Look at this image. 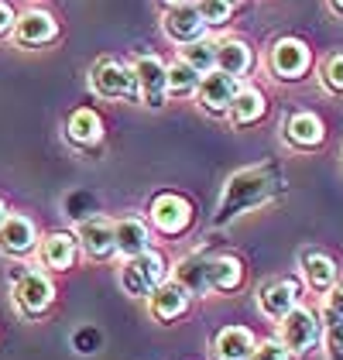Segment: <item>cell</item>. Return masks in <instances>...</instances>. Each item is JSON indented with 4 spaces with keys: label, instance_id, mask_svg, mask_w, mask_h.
Returning a JSON list of instances; mask_svg holds the SVG:
<instances>
[{
    "label": "cell",
    "instance_id": "d4e9b609",
    "mask_svg": "<svg viewBox=\"0 0 343 360\" xmlns=\"http://www.w3.org/2000/svg\"><path fill=\"white\" fill-rule=\"evenodd\" d=\"M182 62H186L193 72H200V79H202L206 72H213V69H216V41L200 38V41L186 45V49H182Z\"/></svg>",
    "mask_w": 343,
    "mask_h": 360
},
{
    "label": "cell",
    "instance_id": "5bb4252c",
    "mask_svg": "<svg viewBox=\"0 0 343 360\" xmlns=\"http://www.w3.org/2000/svg\"><path fill=\"white\" fill-rule=\"evenodd\" d=\"M76 237H79V244L89 257H96V261H107L110 254H114V223L103 220V217H89V220L79 223V230H76Z\"/></svg>",
    "mask_w": 343,
    "mask_h": 360
},
{
    "label": "cell",
    "instance_id": "f1b7e54d",
    "mask_svg": "<svg viewBox=\"0 0 343 360\" xmlns=\"http://www.w3.org/2000/svg\"><path fill=\"white\" fill-rule=\"evenodd\" d=\"M323 319H326V326H330V323H343V281L340 285H333V288L326 292Z\"/></svg>",
    "mask_w": 343,
    "mask_h": 360
},
{
    "label": "cell",
    "instance_id": "44dd1931",
    "mask_svg": "<svg viewBox=\"0 0 343 360\" xmlns=\"http://www.w3.org/2000/svg\"><path fill=\"white\" fill-rule=\"evenodd\" d=\"M251 69V49L237 38L216 41V72H224L230 79H240Z\"/></svg>",
    "mask_w": 343,
    "mask_h": 360
},
{
    "label": "cell",
    "instance_id": "9c48e42d",
    "mask_svg": "<svg viewBox=\"0 0 343 360\" xmlns=\"http://www.w3.org/2000/svg\"><path fill=\"white\" fill-rule=\"evenodd\" d=\"M257 305H261V312L268 316V319H285L288 312L299 305V285L292 281V278H275V281H268L261 292H257Z\"/></svg>",
    "mask_w": 343,
    "mask_h": 360
},
{
    "label": "cell",
    "instance_id": "3957f363",
    "mask_svg": "<svg viewBox=\"0 0 343 360\" xmlns=\"http://www.w3.org/2000/svg\"><path fill=\"white\" fill-rule=\"evenodd\" d=\"M278 323H282L278 343L285 347L288 354H309L316 343H319V336H323L319 316H316L313 309H306V305H295L285 319H278Z\"/></svg>",
    "mask_w": 343,
    "mask_h": 360
},
{
    "label": "cell",
    "instance_id": "4316f807",
    "mask_svg": "<svg viewBox=\"0 0 343 360\" xmlns=\"http://www.w3.org/2000/svg\"><path fill=\"white\" fill-rule=\"evenodd\" d=\"M165 79H169V93L172 96H189V93H196V86H200V72H193L182 58L179 62H172L169 72H165Z\"/></svg>",
    "mask_w": 343,
    "mask_h": 360
},
{
    "label": "cell",
    "instance_id": "7c38bea8",
    "mask_svg": "<svg viewBox=\"0 0 343 360\" xmlns=\"http://www.w3.org/2000/svg\"><path fill=\"white\" fill-rule=\"evenodd\" d=\"M200 103L206 107L209 113H227L230 103H233V96H237V79H230V76H224V72H206L200 79Z\"/></svg>",
    "mask_w": 343,
    "mask_h": 360
},
{
    "label": "cell",
    "instance_id": "7402d4cb",
    "mask_svg": "<svg viewBox=\"0 0 343 360\" xmlns=\"http://www.w3.org/2000/svg\"><path fill=\"white\" fill-rule=\"evenodd\" d=\"M72 261H76V237L72 233H48L45 240H41V264L45 268H56V271H65V268H72Z\"/></svg>",
    "mask_w": 343,
    "mask_h": 360
},
{
    "label": "cell",
    "instance_id": "4fadbf2b",
    "mask_svg": "<svg viewBox=\"0 0 343 360\" xmlns=\"http://www.w3.org/2000/svg\"><path fill=\"white\" fill-rule=\"evenodd\" d=\"M148 302H151V316L155 319H162V323H172V319H179L186 309H189V292L175 281V278H165L151 295H148Z\"/></svg>",
    "mask_w": 343,
    "mask_h": 360
},
{
    "label": "cell",
    "instance_id": "6da1fadb",
    "mask_svg": "<svg viewBox=\"0 0 343 360\" xmlns=\"http://www.w3.org/2000/svg\"><path fill=\"white\" fill-rule=\"evenodd\" d=\"M268 193H271V179H268L264 172H254V168L237 172V175L227 182V189H224L220 220H230V217H237V213L251 210V206H254V202H261Z\"/></svg>",
    "mask_w": 343,
    "mask_h": 360
},
{
    "label": "cell",
    "instance_id": "52a82bcc",
    "mask_svg": "<svg viewBox=\"0 0 343 360\" xmlns=\"http://www.w3.org/2000/svg\"><path fill=\"white\" fill-rule=\"evenodd\" d=\"M162 28H165V34H169L172 41H179V45H193V41H200L202 34H206V25H202L200 11H196V4H189V0L172 4L169 11H165V18H162Z\"/></svg>",
    "mask_w": 343,
    "mask_h": 360
},
{
    "label": "cell",
    "instance_id": "9a60e30c",
    "mask_svg": "<svg viewBox=\"0 0 343 360\" xmlns=\"http://www.w3.org/2000/svg\"><path fill=\"white\" fill-rule=\"evenodd\" d=\"M144 250H151V230L144 226V220L127 217V220L114 223V254H120L127 261V257H138Z\"/></svg>",
    "mask_w": 343,
    "mask_h": 360
},
{
    "label": "cell",
    "instance_id": "1f68e13d",
    "mask_svg": "<svg viewBox=\"0 0 343 360\" xmlns=\"http://www.w3.org/2000/svg\"><path fill=\"white\" fill-rule=\"evenodd\" d=\"M251 360H292V354H288L278 340H264V343H257L254 347Z\"/></svg>",
    "mask_w": 343,
    "mask_h": 360
},
{
    "label": "cell",
    "instance_id": "cb8c5ba5",
    "mask_svg": "<svg viewBox=\"0 0 343 360\" xmlns=\"http://www.w3.org/2000/svg\"><path fill=\"white\" fill-rule=\"evenodd\" d=\"M264 93L254 89V86H247V89H237V96H233V103H230V120L237 124V127H244V124H254L264 117Z\"/></svg>",
    "mask_w": 343,
    "mask_h": 360
},
{
    "label": "cell",
    "instance_id": "e575fe53",
    "mask_svg": "<svg viewBox=\"0 0 343 360\" xmlns=\"http://www.w3.org/2000/svg\"><path fill=\"white\" fill-rule=\"evenodd\" d=\"M7 220V210H4V202H0V223Z\"/></svg>",
    "mask_w": 343,
    "mask_h": 360
},
{
    "label": "cell",
    "instance_id": "836d02e7",
    "mask_svg": "<svg viewBox=\"0 0 343 360\" xmlns=\"http://www.w3.org/2000/svg\"><path fill=\"white\" fill-rule=\"evenodd\" d=\"M330 4H333V7H337V11L343 14V0H330Z\"/></svg>",
    "mask_w": 343,
    "mask_h": 360
},
{
    "label": "cell",
    "instance_id": "83f0119b",
    "mask_svg": "<svg viewBox=\"0 0 343 360\" xmlns=\"http://www.w3.org/2000/svg\"><path fill=\"white\" fill-rule=\"evenodd\" d=\"M233 7H237V0H200V4H196V11H200L206 28H209V25H224L230 14H233Z\"/></svg>",
    "mask_w": 343,
    "mask_h": 360
},
{
    "label": "cell",
    "instance_id": "d6986e66",
    "mask_svg": "<svg viewBox=\"0 0 343 360\" xmlns=\"http://www.w3.org/2000/svg\"><path fill=\"white\" fill-rule=\"evenodd\" d=\"M206 268H209V257H202V254H189L175 264V281L189 292V299L209 292V271Z\"/></svg>",
    "mask_w": 343,
    "mask_h": 360
},
{
    "label": "cell",
    "instance_id": "ba28073f",
    "mask_svg": "<svg viewBox=\"0 0 343 360\" xmlns=\"http://www.w3.org/2000/svg\"><path fill=\"white\" fill-rule=\"evenodd\" d=\"M193 220V206H189V199H182V195L175 193H162L155 202H151V223L162 230V233H182L186 226Z\"/></svg>",
    "mask_w": 343,
    "mask_h": 360
},
{
    "label": "cell",
    "instance_id": "603a6c76",
    "mask_svg": "<svg viewBox=\"0 0 343 360\" xmlns=\"http://www.w3.org/2000/svg\"><path fill=\"white\" fill-rule=\"evenodd\" d=\"M209 292H233V288H240V281H244V268H240V261L237 257H209Z\"/></svg>",
    "mask_w": 343,
    "mask_h": 360
},
{
    "label": "cell",
    "instance_id": "5b68a950",
    "mask_svg": "<svg viewBox=\"0 0 343 360\" xmlns=\"http://www.w3.org/2000/svg\"><path fill=\"white\" fill-rule=\"evenodd\" d=\"M89 83H93V89H96L100 96H107V100L134 96V93H138L134 72H131L124 62H117V58H100V62L93 65V72H89Z\"/></svg>",
    "mask_w": 343,
    "mask_h": 360
},
{
    "label": "cell",
    "instance_id": "7a4b0ae2",
    "mask_svg": "<svg viewBox=\"0 0 343 360\" xmlns=\"http://www.w3.org/2000/svg\"><path fill=\"white\" fill-rule=\"evenodd\" d=\"M165 281V257L155 254V250H144L138 257H127L124 268H120V288L134 299L151 295L158 285Z\"/></svg>",
    "mask_w": 343,
    "mask_h": 360
},
{
    "label": "cell",
    "instance_id": "4dcf8cb0",
    "mask_svg": "<svg viewBox=\"0 0 343 360\" xmlns=\"http://www.w3.org/2000/svg\"><path fill=\"white\" fill-rule=\"evenodd\" d=\"M323 83L326 89H343V56H330L326 58V65H323Z\"/></svg>",
    "mask_w": 343,
    "mask_h": 360
},
{
    "label": "cell",
    "instance_id": "d6a6232c",
    "mask_svg": "<svg viewBox=\"0 0 343 360\" xmlns=\"http://www.w3.org/2000/svg\"><path fill=\"white\" fill-rule=\"evenodd\" d=\"M14 21H18V18H14L11 4H4V0H0V34H7V31L14 28Z\"/></svg>",
    "mask_w": 343,
    "mask_h": 360
},
{
    "label": "cell",
    "instance_id": "ffe728a7",
    "mask_svg": "<svg viewBox=\"0 0 343 360\" xmlns=\"http://www.w3.org/2000/svg\"><path fill=\"white\" fill-rule=\"evenodd\" d=\"M299 264H302V275L309 281V288H316V292H330L337 285V264H333V257H326L319 250H302Z\"/></svg>",
    "mask_w": 343,
    "mask_h": 360
},
{
    "label": "cell",
    "instance_id": "2e32d148",
    "mask_svg": "<svg viewBox=\"0 0 343 360\" xmlns=\"http://www.w3.org/2000/svg\"><path fill=\"white\" fill-rule=\"evenodd\" d=\"M254 333L244 326H224L213 340V357L216 360H251L254 354Z\"/></svg>",
    "mask_w": 343,
    "mask_h": 360
},
{
    "label": "cell",
    "instance_id": "8992f818",
    "mask_svg": "<svg viewBox=\"0 0 343 360\" xmlns=\"http://www.w3.org/2000/svg\"><path fill=\"white\" fill-rule=\"evenodd\" d=\"M52 299H56V288H52V278L45 271H25L14 281V302L28 316H41L52 305Z\"/></svg>",
    "mask_w": 343,
    "mask_h": 360
},
{
    "label": "cell",
    "instance_id": "e0dca14e",
    "mask_svg": "<svg viewBox=\"0 0 343 360\" xmlns=\"http://www.w3.org/2000/svg\"><path fill=\"white\" fill-rule=\"evenodd\" d=\"M56 31L58 25L52 21V14H45V11H25L14 21V38L21 45H45V41L56 38Z\"/></svg>",
    "mask_w": 343,
    "mask_h": 360
},
{
    "label": "cell",
    "instance_id": "277c9868",
    "mask_svg": "<svg viewBox=\"0 0 343 360\" xmlns=\"http://www.w3.org/2000/svg\"><path fill=\"white\" fill-rule=\"evenodd\" d=\"M131 72H134V86H138V96H141L144 103L151 110L165 107V100H169V79H165V72H169V65L158 56H138Z\"/></svg>",
    "mask_w": 343,
    "mask_h": 360
},
{
    "label": "cell",
    "instance_id": "484cf974",
    "mask_svg": "<svg viewBox=\"0 0 343 360\" xmlns=\"http://www.w3.org/2000/svg\"><path fill=\"white\" fill-rule=\"evenodd\" d=\"M65 131H69V141H76V144H96L100 134H103V124L93 110H76L69 117Z\"/></svg>",
    "mask_w": 343,
    "mask_h": 360
},
{
    "label": "cell",
    "instance_id": "f546056e",
    "mask_svg": "<svg viewBox=\"0 0 343 360\" xmlns=\"http://www.w3.org/2000/svg\"><path fill=\"white\" fill-rule=\"evenodd\" d=\"M326 343V357L330 360H343V323H330L326 333L319 336Z\"/></svg>",
    "mask_w": 343,
    "mask_h": 360
},
{
    "label": "cell",
    "instance_id": "8fae6325",
    "mask_svg": "<svg viewBox=\"0 0 343 360\" xmlns=\"http://www.w3.org/2000/svg\"><path fill=\"white\" fill-rule=\"evenodd\" d=\"M271 69L282 79H299L309 69V49L299 38H282L271 45Z\"/></svg>",
    "mask_w": 343,
    "mask_h": 360
},
{
    "label": "cell",
    "instance_id": "ac0fdd59",
    "mask_svg": "<svg viewBox=\"0 0 343 360\" xmlns=\"http://www.w3.org/2000/svg\"><path fill=\"white\" fill-rule=\"evenodd\" d=\"M323 120L316 117V113L309 110H302V113H292L288 117V124H285V138L292 148H316V144H323Z\"/></svg>",
    "mask_w": 343,
    "mask_h": 360
},
{
    "label": "cell",
    "instance_id": "30bf717a",
    "mask_svg": "<svg viewBox=\"0 0 343 360\" xmlns=\"http://www.w3.org/2000/svg\"><path fill=\"white\" fill-rule=\"evenodd\" d=\"M38 244V230L28 217L21 213H7V220L0 223V250L11 257H25Z\"/></svg>",
    "mask_w": 343,
    "mask_h": 360
}]
</instances>
